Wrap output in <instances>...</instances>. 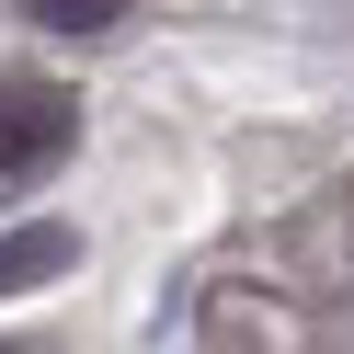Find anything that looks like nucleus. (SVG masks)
I'll return each instance as SVG.
<instances>
[{"instance_id": "obj_1", "label": "nucleus", "mask_w": 354, "mask_h": 354, "mask_svg": "<svg viewBox=\"0 0 354 354\" xmlns=\"http://www.w3.org/2000/svg\"><path fill=\"white\" fill-rule=\"evenodd\" d=\"M80 138V103L35 69H0V171H46L57 149Z\"/></svg>"}, {"instance_id": "obj_2", "label": "nucleus", "mask_w": 354, "mask_h": 354, "mask_svg": "<svg viewBox=\"0 0 354 354\" xmlns=\"http://www.w3.org/2000/svg\"><path fill=\"white\" fill-rule=\"evenodd\" d=\"M80 263V240L57 229V217H35V229H0V297H24V286H57Z\"/></svg>"}, {"instance_id": "obj_3", "label": "nucleus", "mask_w": 354, "mask_h": 354, "mask_svg": "<svg viewBox=\"0 0 354 354\" xmlns=\"http://www.w3.org/2000/svg\"><path fill=\"white\" fill-rule=\"evenodd\" d=\"M24 12H35V24H57V35H103L126 0H24Z\"/></svg>"}, {"instance_id": "obj_4", "label": "nucleus", "mask_w": 354, "mask_h": 354, "mask_svg": "<svg viewBox=\"0 0 354 354\" xmlns=\"http://www.w3.org/2000/svg\"><path fill=\"white\" fill-rule=\"evenodd\" d=\"M0 354H24V343H0Z\"/></svg>"}]
</instances>
